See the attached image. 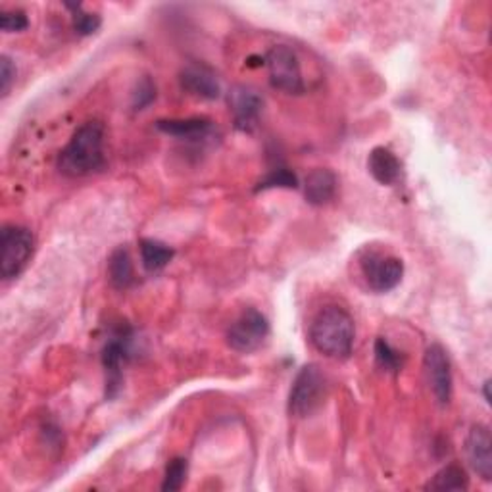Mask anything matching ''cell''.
I'll return each mask as SVG.
<instances>
[{
    "mask_svg": "<svg viewBox=\"0 0 492 492\" xmlns=\"http://www.w3.org/2000/svg\"><path fill=\"white\" fill-rule=\"evenodd\" d=\"M105 164V126L100 122H87L77 127L70 143L58 155L60 174L74 179L100 172Z\"/></svg>",
    "mask_w": 492,
    "mask_h": 492,
    "instance_id": "cell-1",
    "label": "cell"
},
{
    "mask_svg": "<svg viewBox=\"0 0 492 492\" xmlns=\"http://www.w3.org/2000/svg\"><path fill=\"white\" fill-rule=\"evenodd\" d=\"M354 319L341 306H326L312 319L310 341L327 358L346 360L354 348Z\"/></svg>",
    "mask_w": 492,
    "mask_h": 492,
    "instance_id": "cell-2",
    "label": "cell"
},
{
    "mask_svg": "<svg viewBox=\"0 0 492 492\" xmlns=\"http://www.w3.org/2000/svg\"><path fill=\"white\" fill-rule=\"evenodd\" d=\"M327 395V377L316 364L304 366L293 381L288 393V412L296 417L312 416Z\"/></svg>",
    "mask_w": 492,
    "mask_h": 492,
    "instance_id": "cell-3",
    "label": "cell"
},
{
    "mask_svg": "<svg viewBox=\"0 0 492 492\" xmlns=\"http://www.w3.org/2000/svg\"><path fill=\"white\" fill-rule=\"evenodd\" d=\"M33 250L35 236L22 226H5L0 231V276L5 281L15 279L24 274Z\"/></svg>",
    "mask_w": 492,
    "mask_h": 492,
    "instance_id": "cell-4",
    "label": "cell"
},
{
    "mask_svg": "<svg viewBox=\"0 0 492 492\" xmlns=\"http://www.w3.org/2000/svg\"><path fill=\"white\" fill-rule=\"evenodd\" d=\"M360 271L373 293H388L402 283L404 262L395 254L367 250L360 258Z\"/></svg>",
    "mask_w": 492,
    "mask_h": 492,
    "instance_id": "cell-5",
    "label": "cell"
},
{
    "mask_svg": "<svg viewBox=\"0 0 492 492\" xmlns=\"http://www.w3.org/2000/svg\"><path fill=\"white\" fill-rule=\"evenodd\" d=\"M271 87L286 95L304 93V77L300 60L295 50L286 45H277L269 50L264 58Z\"/></svg>",
    "mask_w": 492,
    "mask_h": 492,
    "instance_id": "cell-6",
    "label": "cell"
},
{
    "mask_svg": "<svg viewBox=\"0 0 492 492\" xmlns=\"http://www.w3.org/2000/svg\"><path fill=\"white\" fill-rule=\"evenodd\" d=\"M269 336V321L256 308H246L227 329V345L241 354L256 352Z\"/></svg>",
    "mask_w": 492,
    "mask_h": 492,
    "instance_id": "cell-7",
    "label": "cell"
},
{
    "mask_svg": "<svg viewBox=\"0 0 492 492\" xmlns=\"http://www.w3.org/2000/svg\"><path fill=\"white\" fill-rule=\"evenodd\" d=\"M131 358V333L129 329H117L105 345L103 367L106 371V397L114 398L122 388L124 366Z\"/></svg>",
    "mask_w": 492,
    "mask_h": 492,
    "instance_id": "cell-8",
    "label": "cell"
},
{
    "mask_svg": "<svg viewBox=\"0 0 492 492\" xmlns=\"http://www.w3.org/2000/svg\"><path fill=\"white\" fill-rule=\"evenodd\" d=\"M423 367L435 398L447 406L452 398V367L447 350L440 345H431L423 356Z\"/></svg>",
    "mask_w": 492,
    "mask_h": 492,
    "instance_id": "cell-9",
    "label": "cell"
},
{
    "mask_svg": "<svg viewBox=\"0 0 492 492\" xmlns=\"http://www.w3.org/2000/svg\"><path fill=\"white\" fill-rule=\"evenodd\" d=\"M229 106H231L235 127L239 131L250 133L260 122L264 98L252 87L239 85V87L231 89V93H229Z\"/></svg>",
    "mask_w": 492,
    "mask_h": 492,
    "instance_id": "cell-10",
    "label": "cell"
},
{
    "mask_svg": "<svg viewBox=\"0 0 492 492\" xmlns=\"http://www.w3.org/2000/svg\"><path fill=\"white\" fill-rule=\"evenodd\" d=\"M466 456L471 469L481 479H492V438L487 426H473L466 438Z\"/></svg>",
    "mask_w": 492,
    "mask_h": 492,
    "instance_id": "cell-11",
    "label": "cell"
},
{
    "mask_svg": "<svg viewBox=\"0 0 492 492\" xmlns=\"http://www.w3.org/2000/svg\"><path fill=\"white\" fill-rule=\"evenodd\" d=\"M179 85L185 93H189L196 98L216 100L222 95V85H219L217 75L208 65L202 64L185 65L179 74Z\"/></svg>",
    "mask_w": 492,
    "mask_h": 492,
    "instance_id": "cell-12",
    "label": "cell"
},
{
    "mask_svg": "<svg viewBox=\"0 0 492 492\" xmlns=\"http://www.w3.org/2000/svg\"><path fill=\"white\" fill-rule=\"evenodd\" d=\"M336 186H338V181L331 169L317 167V169H312L306 177V183H304V196H306L308 205L324 206L335 198Z\"/></svg>",
    "mask_w": 492,
    "mask_h": 492,
    "instance_id": "cell-13",
    "label": "cell"
},
{
    "mask_svg": "<svg viewBox=\"0 0 492 492\" xmlns=\"http://www.w3.org/2000/svg\"><path fill=\"white\" fill-rule=\"evenodd\" d=\"M367 169L371 177L376 179L379 185H395L400 179L402 174V164L397 158L393 150L385 146H377L369 152L367 156Z\"/></svg>",
    "mask_w": 492,
    "mask_h": 492,
    "instance_id": "cell-14",
    "label": "cell"
},
{
    "mask_svg": "<svg viewBox=\"0 0 492 492\" xmlns=\"http://www.w3.org/2000/svg\"><path fill=\"white\" fill-rule=\"evenodd\" d=\"M156 127L169 135V137H177L183 141H200L210 135L212 122L206 117H185V120H160Z\"/></svg>",
    "mask_w": 492,
    "mask_h": 492,
    "instance_id": "cell-15",
    "label": "cell"
},
{
    "mask_svg": "<svg viewBox=\"0 0 492 492\" xmlns=\"http://www.w3.org/2000/svg\"><path fill=\"white\" fill-rule=\"evenodd\" d=\"M108 277L112 286L117 288V291H126V288H129L135 283V267L127 248L120 246L110 254Z\"/></svg>",
    "mask_w": 492,
    "mask_h": 492,
    "instance_id": "cell-16",
    "label": "cell"
},
{
    "mask_svg": "<svg viewBox=\"0 0 492 492\" xmlns=\"http://www.w3.org/2000/svg\"><path fill=\"white\" fill-rule=\"evenodd\" d=\"M141 248V260L146 271L150 274H156V271H162L169 262L174 258V248L167 246L162 241L156 239H141L139 243Z\"/></svg>",
    "mask_w": 492,
    "mask_h": 492,
    "instance_id": "cell-17",
    "label": "cell"
},
{
    "mask_svg": "<svg viewBox=\"0 0 492 492\" xmlns=\"http://www.w3.org/2000/svg\"><path fill=\"white\" fill-rule=\"evenodd\" d=\"M469 487V477L464 467L450 464L440 469L433 481L427 483V490H466Z\"/></svg>",
    "mask_w": 492,
    "mask_h": 492,
    "instance_id": "cell-18",
    "label": "cell"
},
{
    "mask_svg": "<svg viewBox=\"0 0 492 492\" xmlns=\"http://www.w3.org/2000/svg\"><path fill=\"white\" fill-rule=\"evenodd\" d=\"M376 360L377 366L388 373H398L404 367V354L390 346L385 338H377L376 341Z\"/></svg>",
    "mask_w": 492,
    "mask_h": 492,
    "instance_id": "cell-19",
    "label": "cell"
},
{
    "mask_svg": "<svg viewBox=\"0 0 492 492\" xmlns=\"http://www.w3.org/2000/svg\"><path fill=\"white\" fill-rule=\"evenodd\" d=\"M267 189H298V177L288 167H276L256 186V191Z\"/></svg>",
    "mask_w": 492,
    "mask_h": 492,
    "instance_id": "cell-20",
    "label": "cell"
},
{
    "mask_svg": "<svg viewBox=\"0 0 492 492\" xmlns=\"http://www.w3.org/2000/svg\"><path fill=\"white\" fill-rule=\"evenodd\" d=\"M186 473H189V464H186L185 457H174V460L169 462L166 467V477L162 483V490L164 492L181 490L186 481Z\"/></svg>",
    "mask_w": 492,
    "mask_h": 492,
    "instance_id": "cell-21",
    "label": "cell"
},
{
    "mask_svg": "<svg viewBox=\"0 0 492 492\" xmlns=\"http://www.w3.org/2000/svg\"><path fill=\"white\" fill-rule=\"evenodd\" d=\"M67 8H72V10H74V15H72V20H74V29H75L77 35H81V37H89V35H93V33L98 31L100 24H103V20H100V15H98V14L85 12L79 5H77V6H67Z\"/></svg>",
    "mask_w": 492,
    "mask_h": 492,
    "instance_id": "cell-22",
    "label": "cell"
},
{
    "mask_svg": "<svg viewBox=\"0 0 492 492\" xmlns=\"http://www.w3.org/2000/svg\"><path fill=\"white\" fill-rule=\"evenodd\" d=\"M156 98V87L150 77H143L137 83V89L133 93V108L135 110H145L152 105V100Z\"/></svg>",
    "mask_w": 492,
    "mask_h": 492,
    "instance_id": "cell-23",
    "label": "cell"
},
{
    "mask_svg": "<svg viewBox=\"0 0 492 492\" xmlns=\"http://www.w3.org/2000/svg\"><path fill=\"white\" fill-rule=\"evenodd\" d=\"M0 27L5 33H18L29 27V20L22 10H5L0 15Z\"/></svg>",
    "mask_w": 492,
    "mask_h": 492,
    "instance_id": "cell-24",
    "label": "cell"
},
{
    "mask_svg": "<svg viewBox=\"0 0 492 492\" xmlns=\"http://www.w3.org/2000/svg\"><path fill=\"white\" fill-rule=\"evenodd\" d=\"M15 79V65L14 62L5 55L3 58H0V93H3V96L8 95L12 83Z\"/></svg>",
    "mask_w": 492,
    "mask_h": 492,
    "instance_id": "cell-25",
    "label": "cell"
},
{
    "mask_svg": "<svg viewBox=\"0 0 492 492\" xmlns=\"http://www.w3.org/2000/svg\"><path fill=\"white\" fill-rule=\"evenodd\" d=\"M488 388H490V381L487 379V381L483 383V395H485V402H487V404H490V395H488Z\"/></svg>",
    "mask_w": 492,
    "mask_h": 492,
    "instance_id": "cell-26",
    "label": "cell"
}]
</instances>
